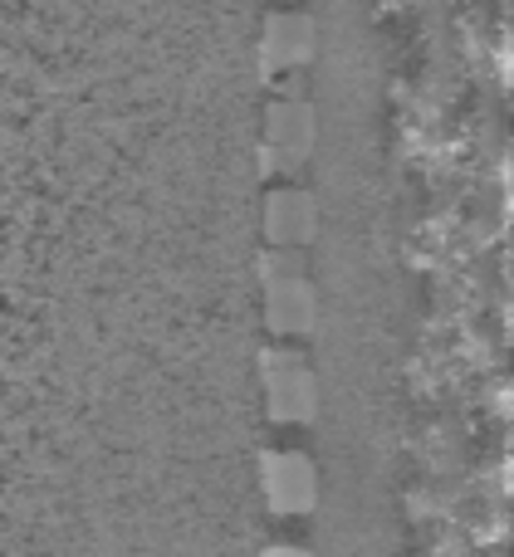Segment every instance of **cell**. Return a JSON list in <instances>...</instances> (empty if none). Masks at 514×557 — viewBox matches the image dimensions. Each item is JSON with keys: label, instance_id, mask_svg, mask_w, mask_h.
<instances>
[{"label": "cell", "instance_id": "cell-5", "mask_svg": "<svg viewBox=\"0 0 514 557\" xmlns=\"http://www.w3.org/2000/svg\"><path fill=\"white\" fill-rule=\"evenodd\" d=\"M309 49H314V39H309V25H304L299 15H274L270 25H265L260 54H265V69H270V74H284V69L304 64Z\"/></svg>", "mask_w": 514, "mask_h": 557}, {"label": "cell", "instance_id": "cell-2", "mask_svg": "<svg viewBox=\"0 0 514 557\" xmlns=\"http://www.w3.org/2000/svg\"><path fill=\"white\" fill-rule=\"evenodd\" d=\"M265 376V401H270L274 421H309L314 416V372L304 367V357L294 352H265L260 357Z\"/></svg>", "mask_w": 514, "mask_h": 557}, {"label": "cell", "instance_id": "cell-1", "mask_svg": "<svg viewBox=\"0 0 514 557\" xmlns=\"http://www.w3.org/2000/svg\"><path fill=\"white\" fill-rule=\"evenodd\" d=\"M265 323L274 333H304L314 323V288L284 255L265 260Z\"/></svg>", "mask_w": 514, "mask_h": 557}, {"label": "cell", "instance_id": "cell-3", "mask_svg": "<svg viewBox=\"0 0 514 557\" xmlns=\"http://www.w3.org/2000/svg\"><path fill=\"white\" fill-rule=\"evenodd\" d=\"M260 484H265V504L274 513H309L314 494H319V480H314V465L304 455L274 450L260 460Z\"/></svg>", "mask_w": 514, "mask_h": 557}, {"label": "cell", "instance_id": "cell-6", "mask_svg": "<svg viewBox=\"0 0 514 557\" xmlns=\"http://www.w3.org/2000/svg\"><path fill=\"white\" fill-rule=\"evenodd\" d=\"M314 143V117L299 103H274L270 108V152H280V162H299Z\"/></svg>", "mask_w": 514, "mask_h": 557}, {"label": "cell", "instance_id": "cell-4", "mask_svg": "<svg viewBox=\"0 0 514 557\" xmlns=\"http://www.w3.org/2000/svg\"><path fill=\"white\" fill-rule=\"evenodd\" d=\"M265 235L274 245H304L314 235V201L304 191H274L265 201Z\"/></svg>", "mask_w": 514, "mask_h": 557}, {"label": "cell", "instance_id": "cell-7", "mask_svg": "<svg viewBox=\"0 0 514 557\" xmlns=\"http://www.w3.org/2000/svg\"><path fill=\"white\" fill-rule=\"evenodd\" d=\"M265 557H309V553H304V548H270Z\"/></svg>", "mask_w": 514, "mask_h": 557}]
</instances>
